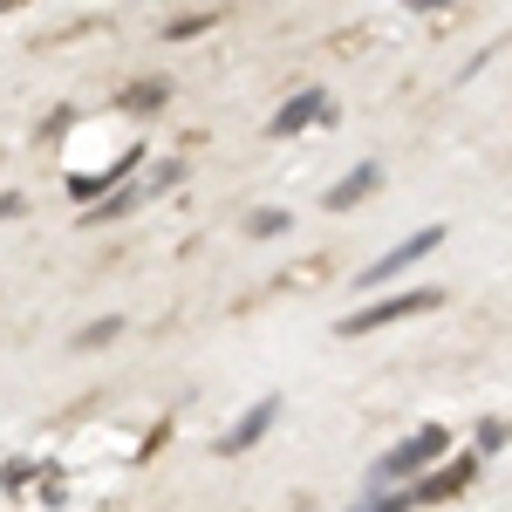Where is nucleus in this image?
Returning a JSON list of instances; mask_svg holds the SVG:
<instances>
[{"instance_id": "obj_6", "label": "nucleus", "mask_w": 512, "mask_h": 512, "mask_svg": "<svg viewBox=\"0 0 512 512\" xmlns=\"http://www.w3.org/2000/svg\"><path fill=\"white\" fill-rule=\"evenodd\" d=\"M308 123H335V103H328L321 89H301V96L267 123V137H294V130H308Z\"/></svg>"}, {"instance_id": "obj_10", "label": "nucleus", "mask_w": 512, "mask_h": 512, "mask_svg": "<svg viewBox=\"0 0 512 512\" xmlns=\"http://www.w3.org/2000/svg\"><path fill=\"white\" fill-rule=\"evenodd\" d=\"M287 226H294V219H287L280 205H267V212H253V219H246V233H253V239H280Z\"/></svg>"}, {"instance_id": "obj_13", "label": "nucleus", "mask_w": 512, "mask_h": 512, "mask_svg": "<svg viewBox=\"0 0 512 512\" xmlns=\"http://www.w3.org/2000/svg\"><path fill=\"white\" fill-rule=\"evenodd\" d=\"M355 512H410V492H390V499H362Z\"/></svg>"}, {"instance_id": "obj_4", "label": "nucleus", "mask_w": 512, "mask_h": 512, "mask_svg": "<svg viewBox=\"0 0 512 512\" xmlns=\"http://www.w3.org/2000/svg\"><path fill=\"white\" fill-rule=\"evenodd\" d=\"M478 478V458H451L444 472H424L417 485H410V506H437V499H458L465 485Z\"/></svg>"}, {"instance_id": "obj_15", "label": "nucleus", "mask_w": 512, "mask_h": 512, "mask_svg": "<svg viewBox=\"0 0 512 512\" xmlns=\"http://www.w3.org/2000/svg\"><path fill=\"white\" fill-rule=\"evenodd\" d=\"M21 212V192H0V219H14Z\"/></svg>"}, {"instance_id": "obj_1", "label": "nucleus", "mask_w": 512, "mask_h": 512, "mask_svg": "<svg viewBox=\"0 0 512 512\" xmlns=\"http://www.w3.org/2000/svg\"><path fill=\"white\" fill-rule=\"evenodd\" d=\"M451 451V437L437 431V424H424V431H410L403 444H390L383 458H376V472H369V485H390V478H410V472H431L437 458Z\"/></svg>"}, {"instance_id": "obj_7", "label": "nucleus", "mask_w": 512, "mask_h": 512, "mask_svg": "<svg viewBox=\"0 0 512 512\" xmlns=\"http://www.w3.org/2000/svg\"><path fill=\"white\" fill-rule=\"evenodd\" d=\"M376 185H383V171H376V164H355L342 185H328V198H321V205H328V212H355V205L376 192Z\"/></svg>"}, {"instance_id": "obj_11", "label": "nucleus", "mask_w": 512, "mask_h": 512, "mask_svg": "<svg viewBox=\"0 0 512 512\" xmlns=\"http://www.w3.org/2000/svg\"><path fill=\"white\" fill-rule=\"evenodd\" d=\"M130 205H137V192H117V198H103V205H96V212H89V226H103V219H123V212H130Z\"/></svg>"}, {"instance_id": "obj_2", "label": "nucleus", "mask_w": 512, "mask_h": 512, "mask_svg": "<svg viewBox=\"0 0 512 512\" xmlns=\"http://www.w3.org/2000/svg\"><path fill=\"white\" fill-rule=\"evenodd\" d=\"M437 301V287H410V294H396V301H376V308H362V315H349L335 335H376V328H390V321H403V315H431Z\"/></svg>"}, {"instance_id": "obj_9", "label": "nucleus", "mask_w": 512, "mask_h": 512, "mask_svg": "<svg viewBox=\"0 0 512 512\" xmlns=\"http://www.w3.org/2000/svg\"><path fill=\"white\" fill-rule=\"evenodd\" d=\"M164 96H171V82H164V76H144V82H130V89L117 96V110H130V117H144V110H158Z\"/></svg>"}, {"instance_id": "obj_14", "label": "nucleus", "mask_w": 512, "mask_h": 512, "mask_svg": "<svg viewBox=\"0 0 512 512\" xmlns=\"http://www.w3.org/2000/svg\"><path fill=\"white\" fill-rule=\"evenodd\" d=\"M478 444H485V458L506 444V417H492V424H478Z\"/></svg>"}, {"instance_id": "obj_12", "label": "nucleus", "mask_w": 512, "mask_h": 512, "mask_svg": "<svg viewBox=\"0 0 512 512\" xmlns=\"http://www.w3.org/2000/svg\"><path fill=\"white\" fill-rule=\"evenodd\" d=\"M117 328H123L117 315H103V321H96V328H82V335H76V349H96V342H110Z\"/></svg>"}, {"instance_id": "obj_16", "label": "nucleus", "mask_w": 512, "mask_h": 512, "mask_svg": "<svg viewBox=\"0 0 512 512\" xmlns=\"http://www.w3.org/2000/svg\"><path fill=\"white\" fill-rule=\"evenodd\" d=\"M403 7H417V14H431V7H451V0H403Z\"/></svg>"}, {"instance_id": "obj_8", "label": "nucleus", "mask_w": 512, "mask_h": 512, "mask_svg": "<svg viewBox=\"0 0 512 512\" xmlns=\"http://www.w3.org/2000/svg\"><path fill=\"white\" fill-rule=\"evenodd\" d=\"M137 164H144V151H123L117 164H103V178H69V192H76V198H96L103 185H123V178H130Z\"/></svg>"}, {"instance_id": "obj_3", "label": "nucleus", "mask_w": 512, "mask_h": 512, "mask_svg": "<svg viewBox=\"0 0 512 512\" xmlns=\"http://www.w3.org/2000/svg\"><path fill=\"white\" fill-rule=\"evenodd\" d=\"M437 246H444V226H431V233H410L403 246H390V253H383V260H376L369 274H355V287H383L390 274H403V267H417L424 253H437Z\"/></svg>"}, {"instance_id": "obj_5", "label": "nucleus", "mask_w": 512, "mask_h": 512, "mask_svg": "<svg viewBox=\"0 0 512 512\" xmlns=\"http://www.w3.org/2000/svg\"><path fill=\"white\" fill-rule=\"evenodd\" d=\"M274 417H280V396H260V403H253V410L239 417L233 431L219 437V458H239V451H253V444L267 437V424H274Z\"/></svg>"}]
</instances>
